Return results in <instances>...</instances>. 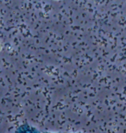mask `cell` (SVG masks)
<instances>
[{"instance_id":"obj_1","label":"cell","mask_w":126,"mask_h":133,"mask_svg":"<svg viewBox=\"0 0 126 133\" xmlns=\"http://www.w3.org/2000/svg\"><path fill=\"white\" fill-rule=\"evenodd\" d=\"M36 133H37V132H36ZM38 133H39V132H38Z\"/></svg>"}]
</instances>
